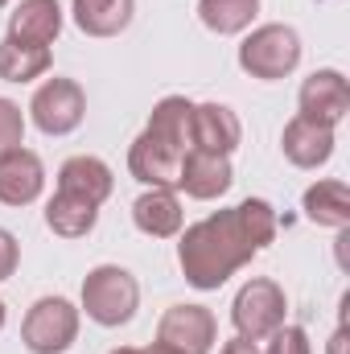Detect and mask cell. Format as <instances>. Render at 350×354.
Instances as JSON below:
<instances>
[{
  "mask_svg": "<svg viewBox=\"0 0 350 354\" xmlns=\"http://www.w3.org/2000/svg\"><path fill=\"white\" fill-rule=\"evenodd\" d=\"M326 354H350V330H347V322H342V326L334 330V338H330Z\"/></svg>",
  "mask_w": 350,
  "mask_h": 354,
  "instance_id": "484cf974",
  "label": "cell"
},
{
  "mask_svg": "<svg viewBox=\"0 0 350 354\" xmlns=\"http://www.w3.org/2000/svg\"><path fill=\"white\" fill-rule=\"evenodd\" d=\"M276 227H280L276 210L264 198H243L239 206L185 227L177 239V264H181L185 284L202 292L223 288L239 268L252 264L276 239Z\"/></svg>",
  "mask_w": 350,
  "mask_h": 354,
  "instance_id": "6da1fadb",
  "label": "cell"
},
{
  "mask_svg": "<svg viewBox=\"0 0 350 354\" xmlns=\"http://www.w3.org/2000/svg\"><path fill=\"white\" fill-rule=\"evenodd\" d=\"M4 317H8V313H4V301H0V330H4Z\"/></svg>",
  "mask_w": 350,
  "mask_h": 354,
  "instance_id": "f546056e",
  "label": "cell"
},
{
  "mask_svg": "<svg viewBox=\"0 0 350 354\" xmlns=\"http://www.w3.org/2000/svg\"><path fill=\"white\" fill-rule=\"evenodd\" d=\"M297 66H301V33L284 21L256 25L239 46V71L260 79V83L288 79Z\"/></svg>",
  "mask_w": 350,
  "mask_h": 354,
  "instance_id": "3957f363",
  "label": "cell"
},
{
  "mask_svg": "<svg viewBox=\"0 0 350 354\" xmlns=\"http://www.w3.org/2000/svg\"><path fill=\"white\" fill-rule=\"evenodd\" d=\"M4 4H8V0H0V8H4Z\"/></svg>",
  "mask_w": 350,
  "mask_h": 354,
  "instance_id": "4dcf8cb0",
  "label": "cell"
},
{
  "mask_svg": "<svg viewBox=\"0 0 350 354\" xmlns=\"http://www.w3.org/2000/svg\"><path fill=\"white\" fill-rule=\"evenodd\" d=\"M145 354H181V351H174V346H165V342H153V346H149Z\"/></svg>",
  "mask_w": 350,
  "mask_h": 354,
  "instance_id": "83f0119b",
  "label": "cell"
},
{
  "mask_svg": "<svg viewBox=\"0 0 350 354\" xmlns=\"http://www.w3.org/2000/svg\"><path fill=\"white\" fill-rule=\"evenodd\" d=\"M219 354H260V346H256V342H248V338H239V334H235V338H231V342H223V351Z\"/></svg>",
  "mask_w": 350,
  "mask_h": 354,
  "instance_id": "4316f807",
  "label": "cell"
},
{
  "mask_svg": "<svg viewBox=\"0 0 350 354\" xmlns=\"http://www.w3.org/2000/svg\"><path fill=\"white\" fill-rule=\"evenodd\" d=\"M157 342L181 354H210L219 342V322L206 305H169L157 322Z\"/></svg>",
  "mask_w": 350,
  "mask_h": 354,
  "instance_id": "52a82bcc",
  "label": "cell"
},
{
  "mask_svg": "<svg viewBox=\"0 0 350 354\" xmlns=\"http://www.w3.org/2000/svg\"><path fill=\"white\" fill-rule=\"evenodd\" d=\"M58 189H66V194H79V198H87L95 206H103L107 198H111V189H116V177L107 169V161H99V157H71V161H62V169H58Z\"/></svg>",
  "mask_w": 350,
  "mask_h": 354,
  "instance_id": "2e32d148",
  "label": "cell"
},
{
  "mask_svg": "<svg viewBox=\"0 0 350 354\" xmlns=\"http://www.w3.org/2000/svg\"><path fill=\"white\" fill-rule=\"evenodd\" d=\"M87 115V91L75 79H46L29 99V120L46 136H71Z\"/></svg>",
  "mask_w": 350,
  "mask_h": 354,
  "instance_id": "8992f818",
  "label": "cell"
},
{
  "mask_svg": "<svg viewBox=\"0 0 350 354\" xmlns=\"http://www.w3.org/2000/svg\"><path fill=\"white\" fill-rule=\"evenodd\" d=\"M235 185V169L231 157H214V153H198L190 149L181 157V174H177V189H185L198 202H214Z\"/></svg>",
  "mask_w": 350,
  "mask_h": 354,
  "instance_id": "7c38bea8",
  "label": "cell"
},
{
  "mask_svg": "<svg viewBox=\"0 0 350 354\" xmlns=\"http://www.w3.org/2000/svg\"><path fill=\"white\" fill-rule=\"evenodd\" d=\"M334 145H338L334 128L313 124L305 115H293L284 124V132H280V149H284L288 165H297V169H322L334 157Z\"/></svg>",
  "mask_w": 350,
  "mask_h": 354,
  "instance_id": "8fae6325",
  "label": "cell"
},
{
  "mask_svg": "<svg viewBox=\"0 0 350 354\" xmlns=\"http://www.w3.org/2000/svg\"><path fill=\"white\" fill-rule=\"evenodd\" d=\"M50 71V50L42 46H21L12 37L0 41V79L4 83H33Z\"/></svg>",
  "mask_w": 350,
  "mask_h": 354,
  "instance_id": "7402d4cb",
  "label": "cell"
},
{
  "mask_svg": "<svg viewBox=\"0 0 350 354\" xmlns=\"http://www.w3.org/2000/svg\"><path fill=\"white\" fill-rule=\"evenodd\" d=\"M301 210L309 223L317 227H334V231H347L350 227V189L347 181L338 177H326V181H313L301 198Z\"/></svg>",
  "mask_w": 350,
  "mask_h": 354,
  "instance_id": "e0dca14e",
  "label": "cell"
},
{
  "mask_svg": "<svg viewBox=\"0 0 350 354\" xmlns=\"http://www.w3.org/2000/svg\"><path fill=\"white\" fill-rule=\"evenodd\" d=\"M132 223L149 239H174V235H181L185 210H181L177 189H145L132 202Z\"/></svg>",
  "mask_w": 350,
  "mask_h": 354,
  "instance_id": "9a60e30c",
  "label": "cell"
},
{
  "mask_svg": "<svg viewBox=\"0 0 350 354\" xmlns=\"http://www.w3.org/2000/svg\"><path fill=\"white\" fill-rule=\"evenodd\" d=\"M111 354H145V351H136V346H116Z\"/></svg>",
  "mask_w": 350,
  "mask_h": 354,
  "instance_id": "f1b7e54d",
  "label": "cell"
},
{
  "mask_svg": "<svg viewBox=\"0 0 350 354\" xmlns=\"http://www.w3.org/2000/svg\"><path fill=\"white\" fill-rule=\"evenodd\" d=\"M17 264H21V243H17L12 231L0 227V280H8L17 272Z\"/></svg>",
  "mask_w": 350,
  "mask_h": 354,
  "instance_id": "d4e9b609",
  "label": "cell"
},
{
  "mask_svg": "<svg viewBox=\"0 0 350 354\" xmlns=\"http://www.w3.org/2000/svg\"><path fill=\"white\" fill-rule=\"evenodd\" d=\"M284 313H288V297L268 276H252L235 292V301H231V326L248 342H264L272 330H280L284 326Z\"/></svg>",
  "mask_w": 350,
  "mask_h": 354,
  "instance_id": "5b68a950",
  "label": "cell"
},
{
  "mask_svg": "<svg viewBox=\"0 0 350 354\" xmlns=\"http://www.w3.org/2000/svg\"><path fill=\"white\" fill-rule=\"evenodd\" d=\"M190 120H194V103H190L185 95H165V99L153 107L145 132H149L153 140H161L165 149H174V153L185 157V153H190Z\"/></svg>",
  "mask_w": 350,
  "mask_h": 354,
  "instance_id": "ac0fdd59",
  "label": "cell"
},
{
  "mask_svg": "<svg viewBox=\"0 0 350 354\" xmlns=\"http://www.w3.org/2000/svg\"><path fill=\"white\" fill-rule=\"evenodd\" d=\"M95 223H99V206L87 202V198H79V194L58 189V194L46 202V227H50L58 239H83V235L95 231Z\"/></svg>",
  "mask_w": 350,
  "mask_h": 354,
  "instance_id": "d6986e66",
  "label": "cell"
},
{
  "mask_svg": "<svg viewBox=\"0 0 350 354\" xmlns=\"http://www.w3.org/2000/svg\"><path fill=\"white\" fill-rule=\"evenodd\" d=\"M58 33H62V4L58 0H21L8 12V37L21 46L50 50Z\"/></svg>",
  "mask_w": 350,
  "mask_h": 354,
  "instance_id": "5bb4252c",
  "label": "cell"
},
{
  "mask_svg": "<svg viewBox=\"0 0 350 354\" xmlns=\"http://www.w3.org/2000/svg\"><path fill=\"white\" fill-rule=\"evenodd\" d=\"M79 305L66 297H37L21 322V342L29 354H66L79 338Z\"/></svg>",
  "mask_w": 350,
  "mask_h": 354,
  "instance_id": "277c9868",
  "label": "cell"
},
{
  "mask_svg": "<svg viewBox=\"0 0 350 354\" xmlns=\"http://www.w3.org/2000/svg\"><path fill=\"white\" fill-rule=\"evenodd\" d=\"M71 12L87 37H116L132 25L136 0H71Z\"/></svg>",
  "mask_w": 350,
  "mask_h": 354,
  "instance_id": "ffe728a7",
  "label": "cell"
},
{
  "mask_svg": "<svg viewBox=\"0 0 350 354\" xmlns=\"http://www.w3.org/2000/svg\"><path fill=\"white\" fill-rule=\"evenodd\" d=\"M264 354H313V346H309V334L301 330V326H280V330H272L268 334V351Z\"/></svg>",
  "mask_w": 350,
  "mask_h": 354,
  "instance_id": "cb8c5ba5",
  "label": "cell"
},
{
  "mask_svg": "<svg viewBox=\"0 0 350 354\" xmlns=\"http://www.w3.org/2000/svg\"><path fill=\"white\" fill-rule=\"evenodd\" d=\"M297 103H301L297 115H305V120H313V124H326V128H338L350 111L347 75H342V71H313V75L301 83V91H297Z\"/></svg>",
  "mask_w": 350,
  "mask_h": 354,
  "instance_id": "ba28073f",
  "label": "cell"
},
{
  "mask_svg": "<svg viewBox=\"0 0 350 354\" xmlns=\"http://www.w3.org/2000/svg\"><path fill=\"white\" fill-rule=\"evenodd\" d=\"M21 145H25V111L0 95V153L21 149Z\"/></svg>",
  "mask_w": 350,
  "mask_h": 354,
  "instance_id": "603a6c76",
  "label": "cell"
},
{
  "mask_svg": "<svg viewBox=\"0 0 350 354\" xmlns=\"http://www.w3.org/2000/svg\"><path fill=\"white\" fill-rule=\"evenodd\" d=\"M128 174L149 189H177V174H181V153L165 149L161 140H153L149 132H140L128 149Z\"/></svg>",
  "mask_w": 350,
  "mask_h": 354,
  "instance_id": "4fadbf2b",
  "label": "cell"
},
{
  "mask_svg": "<svg viewBox=\"0 0 350 354\" xmlns=\"http://www.w3.org/2000/svg\"><path fill=\"white\" fill-rule=\"evenodd\" d=\"M46 189V165L33 149H8L0 153V202L4 206H29Z\"/></svg>",
  "mask_w": 350,
  "mask_h": 354,
  "instance_id": "30bf717a",
  "label": "cell"
},
{
  "mask_svg": "<svg viewBox=\"0 0 350 354\" xmlns=\"http://www.w3.org/2000/svg\"><path fill=\"white\" fill-rule=\"evenodd\" d=\"M256 12H260V0H198L202 25L219 37H235V33L252 29Z\"/></svg>",
  "mask_w": 350,
  "mask_h": 354,
  "instance_id": "44dd1931",
  "label": "cell"
},
{
  "mask_svg": "<svg viewBox=\"0 0 350 354\" xmlns=\"http://www.w3.org/2000/svg\"><path fill=\"white\" fill-rule=\"evenodd\" d=\"M140 309V284L128 268L120 264H99L87 272L83 280V309L95 326L103 330H116V326H128Z\"/></svg>",
  "mask_w": 350,
  "mask_h": 354,
  "instance_id": "7a4b0ae2",
  "label": "cell"
},
{
  "mask_svg": "<svg viewBox=\"0 0 350 354\" xmlns=\"http://www.w3.org/2000/svg\"><path fill=\"white\" fill-rule=\"evenodd\" d=\"M243 140V124L227 103H194V120H190V149L198 153H214V157H231Z\"/></svg>",
  "mask_w": 350,
  "mask_h": 354,
  "instance_id": "9c48e42d",
  "label": "cell"
}]
</instances>
